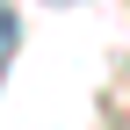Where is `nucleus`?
<instances>
[{
    "mask_svg": "<svg viewBox=\"0 0 130 130\" xmlns=\"http://www.w3.org/2000/svg\"><path fill=\"white\" fill-rule=\"evenodd\" d=\"M14 51H22V14L0 0V87H7V65H14Z\"/></svg>",
    "mask_w": 130,
    "mask_h": 130,
    "instance_id": "nucleus-1",
    "label": "nucleus"
},
{
    "mask_svg": "<svg viewBox=\"0 0 130 130\" xmlns=\"http://www.w3.org/2000/svg\"><path fill=\"white\" fill-rule=\"evenodd\" d=\"M43 7H72V0H43Z\"/></svg>",
    "mask_w": 130,
    "mask_h": 130,
    "instance_id": "nucleus-2",
    "label": "nucleus"
}]
</instances>
